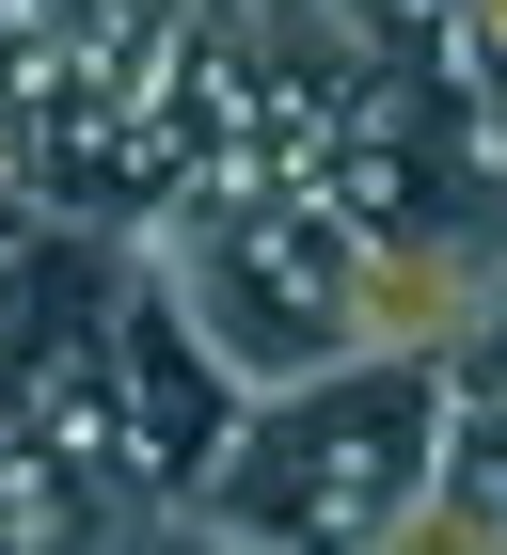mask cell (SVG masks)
Here are the masks:
<instances>
[{
	"mask_svg": "<svg viewBox=\"0 0 507 555\" xmlns=\"http://www.w3.org/2000/svg\"><path fill=\"white\" fill-rule=\"evenodd\" d=\"M349 64H444L460 48V0H317Z\"/></svg>",
	"mask_w": 507,
	"mask_h": 555,
	"instance_id": "obj_5",
	"label": "cell"
},
{
	"mask_svg": "<svg viewBox=\"0 0 507 555\" xmlns=\"http://www.w3.org/2000/svg\"><path fill=\"white\" fill-rule=\"evenodd\" d=\"M444 397H460V413H476V428H507V318H492V334H476V349H460V365H444Z\"/></svg>",
	"mask_w": 507,
	"mask_h": 555,
	"instance_id": "obj_7",
	"label": "cell"
},
{
	"mask_svg": "<svg viewBox=\"0 0 507 555\" xmlns=\"http://www.w3.org/2000/svg\"><path fill=\"white\" fill-rule=\"evenodd\" d=\"M444 64H460V95H507V0H460V48Z\"/></svg>",
	"mask_w": 507,
	"mask_h": 555,
	"instance_id": "obj_6",
	"label": "cell"
},
{
	"mask_svg": "<svg viewBox=\"0 0 507 555\" xmlns=\"http://www.w3.org/2000/svg\"><path fill=\"white\" fill-rule=\"evenodd\" d=\"M143 428H127L112 318L64 334H0V555H95L143 508Z\"/></svg>",
	"mask_w": 507,
	"mask_h": 555,
	"instance_id": "obj_2",
	"label": "cell"
},
{
	"mask_svg": "<svg viewBox=\"0 0 507 555\" xmlns=\"http://www.w3.org/2000/svg\"><path fill=\"white\" fill-rule=\"evenodd\" d=\"M349 555H507V428L460 413L444 428V476H428L380 540H349Z\"/></svg>",
	"mask_w": 507,
	"mask_h": 555,
	"instance_id": "obj_4",
	"label": "cell"
},
{
	"mask_svg": "<svg viewBox=\"0 0 507 555\" xmlns=\"http://www.w3.org/2000/svg\"><path fill=\"white\" fill-rule=\"evenodd\" d=\"M112 365H127V428H143V476H159L174 508L207 492V461L238 444V365H222L207 334H191V301L174 286H127V318H112Z\"/></svg>",
	"mask_w": 507,
	"mask_h": 555,
	"instance_id": "obj_3",
	"label": "cell"
},
{
	"mask_svg": "<svg viewBox=\"0 0 507 555\" xmlns=\"http://www.w3.org/2000/svg\"><path fill=\"white\" fill-rule=\"evenodd\" d=\"M444 428H460L444 365H317L238 413V444L207 461L191 508L222 555H349L444 476Z\"/></svg>",
	"mask_w": 507,
	"mask_h": 555,
	"instance_id": "obj_1",
	"label": "cell"
}]
</instances>
